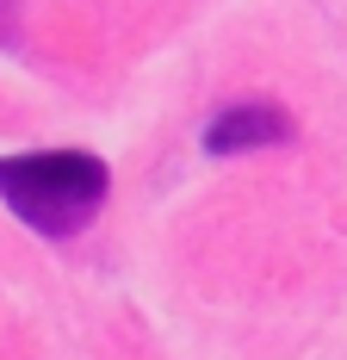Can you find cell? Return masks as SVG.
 <instances>
[{
	"mask_svg": "<svg viewBox=\"0 0 347 360\" xmlns=\"http://www.w3.org/2000/svg\"><path fill=\"white\" fill-rule=\"evenodd\" d=\"M112 193V174L93 149H32L0 155V199L37 236H74Z\"/></svg>",
	"mask_w": 347,
	"mask_h": 360,
	"instance_id": "6da1fadb",
	"label": "cell"
},
{
	"mask_svg": "<svg viewBox=\"0 0 347 360\" xmlns=\"http://www.w3.org/2000/svg\"><path fill=\"white\" fill-rule=\"evenodd\" d=\"M13 32H19V19H13V0H0V44H13Z\"/></svg>",
	"mask_w": 347,
	"mask_h": 360,
	"instance_id": "3957f363",
	"label": "cell"
},
{
	"mask_svg": "<svg viewBox=\"0 0 347 360\" xmlns=\"http://www.w3.org/2000/svg\"><path fill=\"white\" fill-rule=\"evenodd\" d=\"M273 143H292V118L279 100H236L205 124L211 155H248V149H273Z\"/></svg>",
	"mask_w": 347,
	"mask_h": 360,
	"instance_id": "7a4b0ae2",
	"label": "cell"
}]
</instances>
